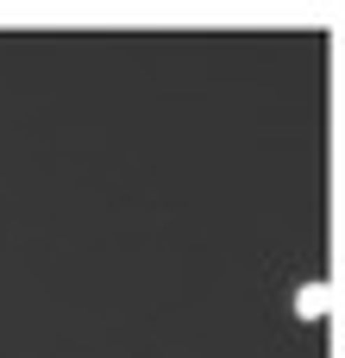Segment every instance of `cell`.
Returning a JSON list of instances; mask_svg holds the SVG:
<instances>
[{
  "label": "cell",
  "mask_w": 345,
  "mask_h": 358,
  "mask_svg": "<svg viewBox=\"0 0 345 358\" xmlns=\"http://www.w3.org/2000/svg\"><path fill=\"white\" fill-rule=\"evenodd\" d=\"M327 308H333V289H327V283H308V289L295 296V315H302V321H321Z\"/></svg>",
  "instance_id": "6da1fadb"
}]
</instances>
